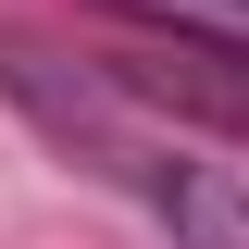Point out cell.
I'll return each instance as SVG.
<instances>
[{"instance_id":"cell-1","label":"cell","mask_w":249,"mask_h":249,"mask_svg":"<svg viewBox=\"0 0 249 249\" xmlns=\"http://www.w3.org/2000/svg\"><path fill=\"white\" fill-rule=\"evenodd\" d=\"M162 224H175V249H249V187L212 175V162H187L162 187Z\"/></svg>"}]
</instances>
